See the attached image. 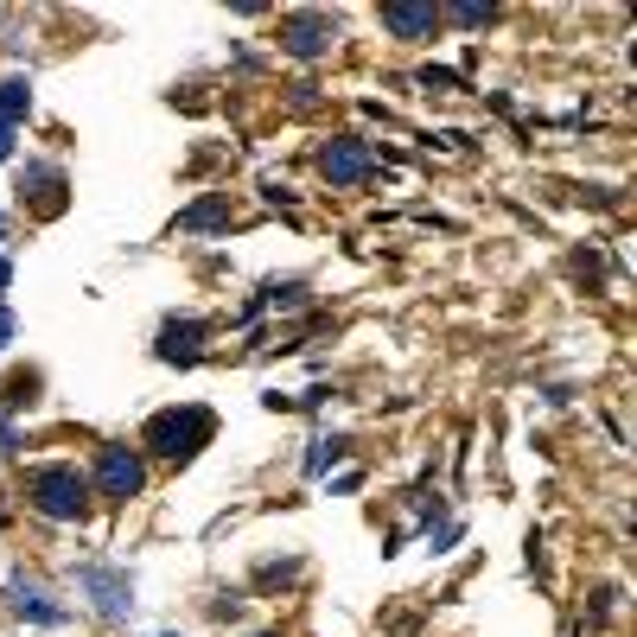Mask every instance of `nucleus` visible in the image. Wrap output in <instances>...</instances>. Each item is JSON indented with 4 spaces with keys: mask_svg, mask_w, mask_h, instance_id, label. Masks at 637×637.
Instances as JSON below:
<instances>
[{
    "mask_svg": "<svg viewBox=\"0 0 637 637\" xmlns=\"http://www.w3.org/2000/svg\"><path fill=\"white\" fill-rule=\"evenodd\" d=\"M32 504H39L45 516H83V497H90V478H83L77 466H45L32 472Z\"/></svg>",
    "mask_w": 637,
    "mask_h": 637,
    "instance_id": "1",
    "label": "nucleus"
},
{
    "mask_svg": "<svg viewBox=\"0 0 637 637\" xmlns=\"http://www.w3.org/2000/svg\"><path fill=\"white\" fill-rule=\"evenodd\" d=\"M204 434H211V415H204V408H166V415H153V427H147V440L160 446L166 459L192 453Z\"/></svg>",
    "mask_w": 637,
    "mask_h": 637,
    "instance_id": "2",
    "label": "nucleus"
},
{
    "mask_svg": "<svg viewBox=\"0 0 637 637\" xmlns=\"http://www.w3.org/2000/svg\"><path fill=\"white\" fill-rule=\"evenodd\" d=\"M96 485H102V497H134V491H141V459H134L128 446H102Z\"/></svg>",
    "mask_w": 637,
    "mask_h": 637,
    "instance_id": "3",
    "label": "nucleus"
},
{
    "mask_svg": "<svg viewBox=\"0 0 637 637\" xmlns=\"http://www.w3.org/2000/svg\"><path fill=\"white\" fill-rule=\"evenodd\" d=\"M364 172H370V153L357 141H332V147H325V179H332V185H364Z\"/></svg>",
    "mask_w": 637,
    "mask_h": 637,
    "instance_id": "4",
    "label": "nucleus"
},
{
    "mask_svg": "<svg viewBox=\"0 0 637 637\" xmlns=\"http://www.w3.org/2000/svg\"><path fill=\"white\" fill-rule=\"evenodd\" d=\"M325 39H332V20H325V13H306V20H287V51H300V58H313V51H325Z\"/></svg>",
    "mask_w": 637,
    "mask_h": 637,
    "instance_id": "5",
    "label": "nucleus"
},
{
    "mask_svg": "<svg viewBox=\"0 0 637 637\" xmlns=\"http://www.w3.org/2000/svg\"><path fill=\"white\" fill-rule=\"evenodd\" d=\"M434 20H440L434 7H383V26L395 32V39H427Z\"/></svg>",
    "mask_w": 637,
    "mask_h": 637,
    "instance_id": "6",
    "label": "nucleus"
},
{
    "mask_svg": "<svg viewBox=\"0 0 637 637\" xmlns=\"http://www.w3.org/2000/svg\"><path fill=\"white\" fill-rule=\"evenodd\" d=\"M198 325H166V338H160V357H179V364H192L198 357Z\"/></svg>",
    "mask_w": 637,
    "mask_h": 637,
    "instance_id": "7",
    "label": "nucleus"
},
{
    "mask_svg": "<svg viewBox=\"0 0 637 637\" xmlns=\"http://www.w3.org/2000/svg\"><path fill=\"white\" fill-rule=\"evenodd\" d=\"M26 102H32L26 77H7V83H0V128H7V122H20V115H26Z\"/></svg>",
    "mask_w": 637,
    "mask_h": 637,
    "instance_id": "8",
    "label": "nucleus"
},
{
    "mask_svg": "<svg viewBox=\"0 0 637 637\" xmlns=\"http://www.w3.org/2000/svg\"><path fill=\"white\" fill-rule=\"evenodd\" d=\"M20 612H32V618H45V625H51V618H58V606H45V593H20Z\"/></svg>",
    "mask_w": 637,
    "mask_h": 637,
    "instance_id": "9",
    "label": "nucleus"
},
{
    "mask_svg": "<svg viewBox=\"0 0 637 637\" xmlns=\"http://www.w3.org/2000/svg\"><path fill=\"white\" fill-rule=\"evenodd\" d=\"M453 20H459V26H485L491 13H485V7H453Z\"/></svg>",
    "mask_w": 637,
    "mask_h": 637,
    "instance_id": "10",
    "label": "nucleus"
},
{
    "mask_svg": "<svg viewBox=\"0 0 637 637\" xmlns=\"http://www.w3.org/2000/svg\"><path fill=\"white\" fill-rule=\"evenodd\" d=\"M13 338V313H0V344H7Z\"/></svg>",
    "mask_w": 637,
    "mask_h": 637,
    "instance_id": "11",
    "label": "nucleus"
},
{
    "mask_svg": "<svg viewBox=\"0 0 637 637\" xmlns=\"http://www.w3.org/2000/svg\"><path fill=\"white\" fill-rule=\"evenodd\" d=\"M13 281V268H7V255H0V287H7Z\"/></svg>",
    "mask_w": 637,
    "mask_h": 637,
    "instance_id": "12",
    "label": "nucleus"
},
{
    "mask_svg": "<svg viewBox=\"0 0 637 637\" xmlns=\"http://www.w3.org/2000/svg\"><path fill=\"white\" fill-rule=\"evenodd\" d=\"M7 153H13V141H7V128H0V160H7Z\"/></svg>",
    "mask_w": 637,
    "mask_h": 637,
    "instance_id": "13",
    "label": "nucleus"
},
{
    "mask_svg": "<svg viewBox=\"0 0 637 637\" xmlns=\"http://www.w3.org/2000/svg\"><path fill=\"white\" fill-rule=\"evenodd\" d=\"M262 637H274V631H262Z\"/></svg>",
    "mask_w": 637,
    "mask_h": 637,
    "instance_id": "14",
    "label": "nucleus"
}]
</instances>
